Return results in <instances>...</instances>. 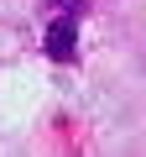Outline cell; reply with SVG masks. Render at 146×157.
Returning a JSON list of instances; mask_svg holds the SVG:
<instances>
[{
	"mask_svg": "<svg viewBox=\"0 0 146 157\" xmlns=\"http://www.w3.org/2000/svg\"><path fill=\"white\" fill-rule=\"evenodd\" d=\"M73 42H78V21H73V16H57V21L47 26V58L68 63V58H73Z\"/></svg>",
	"mask_w": 146,
	"mask_h": 157,
	"instance_id": "1",
	"label": "cell"
}]
</instances>
